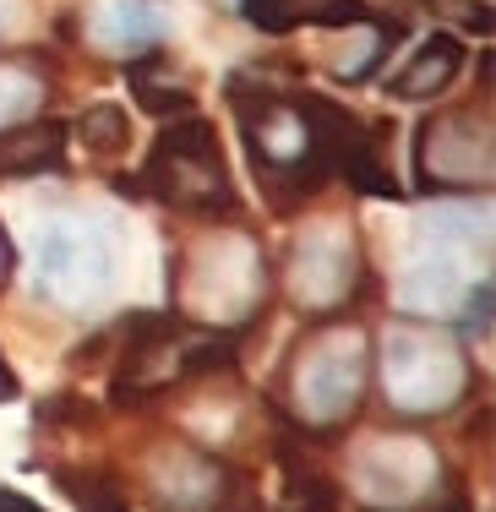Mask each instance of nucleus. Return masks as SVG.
<instances>
[{"mask_svg": "<svg viewBox=\"0 0 496 512\" xmlns=\"http://www.w3.org/2000/svg\"><path fill=\"white\" fill-rule=\"evenodd\" d=\"M469 360L437 327L398 322L382 338V393L398 414H447L469 393Z\"/></svg>", "mask_w": 496, "mask_h": 512, "instance_id": "nucleus-1", "label": "nucleus"}, {"mask_svg": "<svg viewBox=\"0 0 496 512\" xmlns=\"http://www.w3.org/2000/svg\"><path fill=\"white\" fill-rule=\"evenodd\" d=\"M175 300L186 316H197L208 327L251 322V311L262 300V251L246 235L202 240L175 273Z\"/></svg>", "mask_w": 496, "mask_h": 512, "instance_id": "nucleus-2", "label": "nucleus"}, {"mask_svg": "<svg viewBox=\"0 0 496 512\" xmlns=\"http://www.w3.org/2000/svg\"><path fill=\"white\" fill-rule=\"evenodd\" d=\"M142 180L153 186V197L180 207V213H224L235 202L229 191V169L219 153V131L197 115H180L164 126V137L153 142Z\"/></svg>", "mask_w": 496, "mask_h": 512, "instance_id": "nucleus-3", "label": "nucleus"}, {"mask_svg": "<svg viewBox=\"0 0 496 512\" xmlns=\"http://www.w3.org/2000/svg\"><path fill=\"white\" fill-rule=\"evenodd\" d=\"M366 376H371V349L360 327H317L306 338V349L295 355V414L306 425H338L360 409L366 398Z\"/></svg>", "mask_w": 496, "mask_h": 512, "instance_id": "nucleus-4", "label": "nucleus"}, {"mask_svg": "<svg viewBox=\"0 0 496 512\" xmlns=\"http://www.w3.org/2000/svg\"><path fill=\"white\" fill-rule=\"evenodd\" d=\"M437 485H442V458L415 436H377L349 458V491L377 512H420L442 496Z\"/></svg>", "mask_w": 496, "mask_h": 512, "instance_id": "nucleus-5", "label": "nucleus"}, {"mask_svg": "<svg viewBox=\"0 0 496 512\" xmlns=\"http://www.w3.org/2000/svg\"><path fill=\"white\" fill-rule=\"evenodd\" d=\"M110 273H115V256H110L104 229L82 224V218H55V224L39 229L33 284H39L44 300L82 311L110 289Z\"/></svg>", "mask_w": 496, "mask_h": 512, "instance_id": "nucleus-6", "label": "nucleus"}, {"mask_svg": "<svg viewBox=\"0 0 496 512\" xmlns=\"http://www.w3.org/2000/svg\"><path fill=\"white\" fill-rule=\"evenodd\" d=\"M496 175V148H491V120L475 109H447L426 120L420 131V180L426 191H486Z\"/></svg>", "mask_w": 496, "mask_h": 512, "instance_id": "nucleus-7", "label": "nucleus"}, {"mask_svg": "<svg viewBox=\"0 0 496 512\" xmlns=\"http://www.w3.org/2000/svg\"><path fill=\"white\" fill-rule=\"evenodd\" d=\"M469 295V262H464V235L447 229L437 218L431 246L409 256L404 278H398V306L415 316H447L458 311V300Z\"/></svg>", "mask_w": 496, "mask_h": 512, "instance_id": "nucleus-8", "label": "nucleus"}, {"mask_svg": "<svg viewBox=\"0 0 496 512\" xmlns=\"http://www.w3.org/2000/svg\"><path fill=\"white\" fill-rule=\"evenodd\" d=\"M349 284H355V251L338 235H306L289 251V300L300 311L322 316L333 306H344Z\"/></svg>", "mask_w": 496, "mask_h": 512, "instance_id": "nucleus-9", "label": "nucleus"}, {"mask_svg": "<svg viewBox=\"0 0 496 512\" xmlns=\"http://www.w3.org/2000/svg\"><path fill=\"white\" fill-rule=\"evenodd\" d=\"M458 71H464V44H458L453 33H431V39L387 77V93H393V99H409V104H426V99H437V93L453 88Z\"/></svg>", "mask_w": 496, "mask_h": 512, "instance_id": "nucleus-10", "label": "nucleus"}, {"mask_svg": "<svg viewBox=\"0 0 496 512\" xmlns=\"http://www.w3.org/2000/svg\"><path fill=\"white\" fill-rule=\"evenodd\" d=\"M251 28L262 33H295V28H344L366 17L360 0H240Z\"/></svg>", "mask_w": 496, "mask_h": 512, "instance_id": "nucleus-11", "label": "nucleus"}, {"mask_svg": "<svg viewBox=\"0 0 496 512\" xmlns=\"http://www.w3.org/2000/svg\"><path fill=\"white\" fill-rule=\"evenodd\" d=\"M66 158V126L60 120H17L0 131V175H39Z\"/></svg>", "mask_w": 496, "mask_h": 512, "instance_id": "nucleus-12", "label": "nucleus"}, {"mask_svg": "<svg viewBox=\"0 0 496 512\" xmlns=\"http://www.w3.org/2000/svg\"><path fill=\"white\" fill-rule=\"evenodd\" d=\"M164 39V17L148 6V0H104L99 6V44L110 50H153Z\"/></svg>", "mask_w": 496, "mask_h": 512, "instance_id": "nucleus-13", "label": "nucleus"}, {"mask_svg": "<svg viewBox=\"0 0 496 512\" xmlns=\"http://www.w3.org/2000/svg\"><path fill=\"white\" fill-rule=\"evenodd\" d=\"M393 22H377L366 11V17H355V22H344L338 28V55H333V71L344 82H360V77H371L377 71V60H382V50L393 44Z\"/></svg>", "mask_w": 496, "mask_h": 512, "instance_id": "nucleus-14", "label": "nucleus"}, {"mask_svg": "<svg viewBox=\"0 0 496 512\" xmlns=\"http://www.w3.org/2000/svg\"><path fill=\"white\" fill-rule=\"evenodd\" d=\"M131 88H137L142 109H153V115H191V88L180 77H153L148 55H131Z\"/></svg>", "mask_w": 496, "mask_h": 512, "instance_id": "nucleus-15", "label": "nucleus"}, {"mask_svg": "<svg viewBox=\"0 0 496 512\" xmlns=\"http://www.w3.org/2000/svg\"><path fill=\"white\" fill-rule=\"evenodd\" d=\"M77 142L88 153H99V158H110L120 153L131 142V120H126V109H115V104H93L88 115L77 120Z\"/></svg>", "mask_w": 496, "mask_h": 512, "instance_id": "nucleus-16", "label": "nucleus"}, {"mask_svg": "<svg viewBox=\"0 0 496 512\" xmlns=\"http://www.w3.org/2000/svg\"><path fill=\"white\" fill-rule=\"evenodd\" d=\"M39 104H44V82L33 77V71L0 66V131L17 126V120H28Z\"/></svg>", "mask_w": 496, "mask_h": 512, "instance_id": "nucleus-17", "label": "nucleus"}, {"mask_svg": "<svg viewBox=\"0 0 496 512\" xmlns=\"http://www.w3.org/2000/svg\"><path fill=\"white\" fill-rule=\"evenodd\" d=\"M77 502H82V512H131L126 496H120L115 485H93V491H77Z\"/></svg>", "mask_w": 496, "mask_h": 512, "instance_id": "nucleus-18", "label": "nucleus"}, {"mask_svg": "<svg viewBox=\"0 0 496 512\" xmlns=\"http://www.w3.org/2000/svg\"><path fill=\"white\" fill-rule=\"evenodd\" d=\"M6 398H17V376H11L6 355H0V404H6Z\"/></svg>", "mask_w": 496, "mask_h": 512, "instance_id": "nucleus-19", "label": "nucleus"}, {"mask_svg": "<svg viewBox=\"0 0 496 512\" xmlns=\"http://www.w3.org/2000/svg\"><path fill=\"white\" fill-rule=\"evenodd\" d=\"M11 262H17V256H11V240H6V229H0V289H6V278H11Z\"/></svg>", "mask_w": 496, "mask_h": 512, "instance_id": "nucleus-20", "label": "nucleus"}]
</instances>
